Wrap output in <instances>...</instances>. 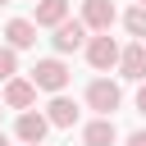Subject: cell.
<instances>
[{"label": "cell", "mask_w": 146, "mask_h": 146, "mask_svg": "<svg viewBox=\"0 0 146 146\" xmlns=\"http://www.w3.org/2000/svg\"><path fill=\"white\" fill-rule=\"evenodd\" d=\"M32 82H36V91H64L68 87V64L64 59H36L32 64Z\"/></svg>", "instance_id": "6da1fadb"}, {"label": "cell", "mask_w": 146, "mask_h": 146, "mask_svg": "<svg viewBox=\"0 0 146 146\" xmlns=\"http://www.w3.org/2000/svg\"><path fill=\"white\" fill-rule=\"evenodd\" d=\"M87 105H91L96 114H114V110L123 105V91H119V82H110V78H96V82L87 87Z\"/></svg>", "instance_id": "7a4b0ae2"}, {"label": "cell", "mask_w": 146, "mask_h": 146, "mask_svg": "<svg viewBox=\"0 0 146 146\" xmlns=\"http://www.w3.org/2000/svg\"><path fill=\"white\" fill-rule=\"evenodd\" d=\"M119 55H123V50H119V41H114L110 32H100V36H91V41H87V64H91V68H100V73H105V68H114V64H119Z\"/></svg>", "instance_id": "3957f363"}, {"label": "cell", "mask_w": 146, "mask_h": 146, "mask_svg": "<svg viewBox=\"0 0 146 146\" xmlns=\"http://www.w3.org/2000/svg\"><path fill=\"white\" fill-rule=\"evenodd\" d=\"M82 23L91 32H110L114 27V0H82Z\"/></svg>", "instance_id": "277c9868"}, {"label": "cell", "mask_w": 146, "mask_h": 146, "mask_svg": "<svg viewBox=\"0 0 146 146\" xmlns=\"http://www.w3.org/2000/svg\"><path fill=\"white\" fill-rule=\"evenodd\" d=\"M82 41H87V23H82V18H64V23L55 27V50H59V55L78 50Z\"/></svg>", "instance_id": "5b68a950"}, {"label": "cell", "mask_w": 146, "mask_h": 146, "mask_svg": "<svg viewBox=\"0 0 146 146\" xmlns=\"http://www.w3.org/2000/svg\"><path fill=\"white\" fill-rule=\"evenodd\" d=\"M32 100H36V82L32 78H9L5 82V105L9 110H27Z\"/></svg>", "instance_id": "8992f818"}, {"label": "cell", "mask_w": 146, "mask_h": 146, "mask_svg": "<svg viewBox=\"0 0 146 146\" xmlns=\"http://www.w3.org/2000/svg\"><path fill=\"white\" fill-rule=\"evenodd\" d=\"M119 68H123V78L146 82V41H132V46L119 55Z\"/></svg>", "instance_id": "52a82bcc"}, {"label": "cell", "mask_w": 146, "mask_h": 146, "mask_svg": "<svg viewBox=\"0 0 146 146\" xmlns=\"http://www.w3.org/2000/svg\"><path fill=\"white\" fill-rule=\"evenodd\" d=\"M46 128H50V119H46V114H32V110H23V114H18V137H23L27 146H41V141H46Z\"/></svg>", "instance_id": "ba28073f"}, {"label": "cell", "mask_w": 146, "mask_h": 146, "mask_svg": "<svg viewBox=\"0 0 146 146\" xmlns=\"http://www.w3.org/2000/svg\"><path fill=\"white\" fill-rule=\"evenodd\" d=\"M5 41H9L14 50L36 46V23H27V18H9V23H5Z\"/></svg>", "instance_id": "9c48e42d"}, {"label": "cell", "mask_w": 146, "mask_h": 146, "mask_svg": "<svg viewBox=\"0 0 146 146\" xmlns=\"http://www.w3.org/2000/svg\"><path fill=\"white\" fill-rule=\"evenodd\" d=\"M46 119H50V128H73V123H78V105L55 91V100L46 105Z\"/></svg>", "instance_id": "30bf717a"}, {"label": "cell", "mask_w": 146, "mask_h": 146, "mask_svg": "<svg viewBox=\"0 0 146 146\" xmlns=\"http://www.w3.org/2000/svg\"><path fill=\"white\" fill-rule=\"evenodd\" d=\"M82 141H87V146H114V141H119L114 119H110V114H100L96 123H87V128H82Z\"/></svg>", "instance_id": "8fae6325"}, {"label": "cell", "mask_w": 146, "mask_h": 146, "mask_svg": "<svg viewBox=\"0 0 146 146\" xmlns=\"http://www.w3.org/2000/svg\"><path fill=\"white\" fill-rule=\"evenodd\" d=\"M68 18V0H41L36 5V27H59Z\"/></svg>", "instance_id": "7c38bea8"}, {"label": "cell", "mask_w": 146, "mask_h": 146, "mask_svg": "<svg viewBox=\"0 0 146 146\" xmlns=\"http://www.w3.org/2000/svg\"><path fill=\"white\" fill-rule=\"evenodd\" d=\"M123 23H128V32H132L137 41H146V5H137V9H128V14H123Z\"/></svg>", "instance_id": "4fadbf2b"}, {"label": "cell", "mask_w": 146, "mask_h": 146, "mask_svg": "<svg viewBox=\"0 0 146 146\" xmlns=\"http://www.w3.org/2000/svg\"><path fill=\"white\" fill-rule=\"evenodd\" d=\"M18 73V55H14V46H0V82H9Z\"/></svg>", "instance_id": "5bb4252c"}, {"label": "cell", "mask_w": 146, "mask_h": 146, "mask_svg": "<svg viewBox=\"0 0 146 146\" xmlns=\"http://www.w3.org/2000/svg\"><path fill=\"white\" fill-rule=\"evenodd\" d=\"M128 146H146V132H132V137H128Z\"/></svg>", "instance_id": "9a60e30c"}, {"label": "cell", "mask_w": 146, "mask_h": 146, "mask_svg": "<svg viewBox=\"0 0 146 146\" xmlns=\"http://www.w3.org/2000/svg\"><path fill=\"white\" fill-rule=\"evenodd\" d=\"M137 110L146 114V82H141V91H137Z\"/></svg>", "instance_id": "2e32d148"}, {"label": "cell", "mask_w": 146, "mask_h": 146, "mask_svg": "<svg viewBox=\"0 0 146 146\" xmlns=\"http://www.w3.org/2000/svg\"><path fill=\"white\" fill-rule=\"evenodd\" d=\"M0 146H9V137H5V132H0Z\"/></svg>", "instance_id": "e0dca14e"}, {"label": "cell", "mask_w": 146, "mask_h": 146, "mask_svg": "<svg viewBox=\"0 0 146 146\" xmlns=\"http://www.w3.org/2000/svg\"><path fill=\"white\" fill-rule=\"evenodd\" d=\"M0 5H9V0H0Z\"/></svg>", "instance_id": "ac0fdd59"}, {"label": "cell", "mask_w": 146, "mask_h": 146, "mask_svg": "<svg viewBox=\"0 0 146 146\" xmlns=\"http://www.w3.org/2000/svg\"><path fill=\"white\" fill-rule=\"evenodd\" d=\"M141 5H146V0H141Z\"/></svg>", "instance_id": "d6986e66"}]
</instances>
